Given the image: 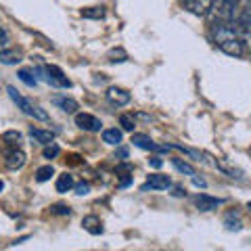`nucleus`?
Masks as SVG:
<instances>
[{
    "label": "nucleus",
    "mask_w": 251,
    "mask_h": 251,
    "mask_svg": "<svg viewBox=\"0 0 251 251\" xmlns=\"http://www.w3.org/2000/svg\"><path fill=\"white\" fill-rule=\"evenodd\" d=\"M6 92H9V97L13 99V103L17 105V107H19L25 115L36 117V120H40V122H49V113H46L44 109H40L38 105H34L31 100H27L25 97H21V94H19L17 90H15L13 86H9V88H6Z\"/></svg>",
    "instance_id": "nucleus-1"
},
{
    "label": "nucleus",
    "mask_w": 251,
    "mask_h": 251,
    "mask_svg": "<svg viewBox=\"0 0 251 251\" xmlns=\"http://www.w3.org/2000/svg\"><path fill=\"white\" fill-rule=\"evenodd\" d=\"M218 44V49L226 52V54H230V57H243V40H241V36H230V38H226V40H220L216 42Z\"/></svg>",
    "instance_id": "nucleus-2"
},
{
    "label": "nucleus",
    "mask_w": 251,
    "mask_h": 251,
    "mask_svg": "<svg viewBox=\"0 0 251 251\" xmlns=\"http://www.w3.org/2000/svg\"><path fill=\"white\" fill-rule=\"evenodd\" d=\"M75 126L80 130H86V132H99L103 128V124H100L99 117H94L90 113H77L75 115Z\"/></svg>",
    "instance_id": "nucleus-3"
},
{
    "label": "nucleus",
    "mask_w": 251,
    "mask_h": 251,
    "mask_svg": "<svg viewBox=\"0 0 251 251\" xmlns=\"http://www.w3.org/2000/svg\"><path fill=\"white\" fill-rule=\"evenodd\" d=\"M105 97H107L109 103L115 105V107H124V105L130 103V92L124 90V88H117V86H111V88H107Z\"/></svg>",
    "instance_id": "nucleus-4"
},
{
    "label": "nucleus",
    "mask_w": 251,
    "mask_h": 251,
    "mask_svg": "<svg viewBox=\"0 0 251 251\" xmlns=\"http://www.w3.org/2000/svg\"><path fill=\"white\" fill-rule=\"evenodd\" d=\"M182 2H184V6L193 15H199V17H203V15H207L211 9H214L216 0H182Z\"/></svg>",
    "instance_id": "nucleus-5"
},
{
    "label": "nucleus",
    "mask_w": 251,
    "mask_h": 251,
    "mask_svg": "<svg viewBox=\"0 0 251 251\" xmlns=\"http://www.w3.org/2000/svg\"><path fill=\"white\" fill-rule=\"evenodd\" d=\"M6 159H4V163H6V168L9 170H21L23 166H25V153L21 151V149H17V147H13L11 151H6Z\"/></svg>",
    "instance_id": "nucleus-6"
},
{
    "label": "nucleus",
    "mask_w": 251,
    "mask_h": 251,
    "mask_svg": "<svg viewBox=\"0 0 251 251\" xmlns=\"http://www.w3.org/2000/svg\"><path fill=\"white\" fill-rule=\"evenodd\" d=\"M44 72H46V80H49L50 84L61 86V88H69V86H72V82L67 80L65 74H63L57 65H49V67H44Z\"/></svg>",
    "instance_id": "nucleus-7"
},
{
    "label": "nucleus",
    "mask_w": 251,
    "mask_h": 251,
    "mask_svg": "<svg viewBox=\"0 0 251 251\" xmlns=\"http://www.w3.org/2000/svg\"><path fill=\"white\" fill-rule=\"evenodd\" d=\"M170 186H172V180L168 176L153 174L140 188H143V191H166V188H170Z\"/></svg>",
    "instance_id": "nucleus-8"
},
{
    "label": "nucleus",
    "mask_w": 251,
    "mask_h": 251,
    "mask_svg": "<svg viewBox=\"0 0 251 251\" xmlns=\"http://www.w3.org/2000/svg\"><path fill=\"white\" fill-rule=\"evenodd\" d=\"M195 205H197L201 211H214L222 205V199L209 197V195H197V197H195Z\"/></svg>",
    "instance_id": "nucleus-9"
},
{
    "label": "nucleus",
    "mask_w": 251,
    "mask_h": 251,
    "mask_svg": "<svg viewBox=\"0 0 251 251\" xmlns=\"http://www.w3.org/2000/svg\"><path fill=\"white\" fill-rule=\"evenodd\" d=\"M132 143H134L136 147H140V149H149V151H168L170 147H157L155 143L149 136H145V134H132Z\"/></svg>",
    "instance_id": "nucleus-10"
},
{
    "label": "nucleus",
    "mask_w": 251,
    "mask_h": 251,
    "mask_svg": "<svg viewBox=\"0 0 251 251\" xmlns=\"http://www.w3.org/2000/svg\"><path fill=\"white\" fill-rule=\"evenodd\" d=\"M19 61H21V50H17V49L0 50V63H2V65H17Z\"/></svg>",
    "instance_id": "nucleus-11"
},
{
    "label": "nucleus",
    "mask_w": 251,
    "mask_h": 251,
    "mask_svg": "<svg viewBox=\"0 0 251 251\" xmlns=\"http://www.w3.org/2000/svg\"><path fill=\"white\" fill-rule=\"evenodd\" d=\"M52 103L57 105L59 109H63L65 113H75V109H77V100L69 99V97H54Z\"/></svg>",
    "instance_id": "nucleus-12"
},
{
    "label": "nucleus",
    "mask_w": 251,
    "mask_h": 251,
    "mask_svg": "<svg viewBox=\"0 0 251 251\" xmlns=\"http://www.w3.org/2000/svg\"><path fill=\"white\" fill-rule=\"evenodd\" d=\"M82 226L88 232H92V234H100V232H103V226H100V220L97 216H86L82 220Z\"/></svg>",
    "instance_id": "nucleus-13"
},
{
    "label": "nucleus",
    "mask_w": 251,
    "mask_h": 251,
    "mask_svg": "<svg viewBox=\"0 0 251 251\" xmlns=\"http://www.w3.org/2000/svg\"><path fill=\"white\" fill-rule=\"evenodd\" d=\"M74 176L72 174H61L59 178H57V193H67V191H72L74 188Z\"/></svg>",
    "instance_id": "nucleus-14"
},
{
    "label": "nucleus",
    "mask_w": 251,
    "mask_h": 251,
    "mask_svg": "<svg viewBox=\"0 0 251 251\" xmlns=\"http://www.w3.org/2000/svg\"><path fill=\"white\" fill-rule=\"evenodd\" d=\"M29 134H31V138H36L40 145H49V143H52V132H49V130H40V128H31L29 130Z\"/></svg>",
    "instance_id": "nucleus-15"
},
{
    "label": "nucleus",
    "mask_w": 251,
    "mask_h": 251,
    "mask_svg": "<svg viewBox=\"0 0 251 251\" xmlns=\"http://www.w3.org/2000/svg\"><path fill=\"white\" fill-rule=\"evenodd\" d=\"M103 143H107V145H120L122 143V132L117 128L103 130Z\"/></svg>",
    "instance_id": "nucleus-16"
},
{
    "label": "nucleus",
    "mask_w": 251,
    "mask_h": 251,
    "mask_svg": "<svg viewBox=\"0 0 251 251\" xmlns=\"http://www.w3.org/2000/svg\"><path fill=\"white\" fill-rule=\"evenodd\" d=\"M21 140H23V136H21V132H15V130H9V132H4V134H2V143H6V145H11V147H19V145H21Z\"/></svg>",
    "instance_id": "nucleus-17"
},
{
    "label": "nucleus",
    "mask_w": 251,
    "mask_h": 251,
    "mask_svg": "<svg viewBox=\"0 0 251 251\" xmlns=\"http://www.w3.org/2000/svg\"><path fill=\"white\" fill-rule=\"evenodd\" d=\"M172 163H174V168H176L178 172H182V174H186V176L197 174V172H195V168L191 166V163H186V161H182V159H172Z\"/></svg>",
    "instance_id": "nucleus-18"
},
{
    "label": "nucleus",
    "mask_w": 251,
    "mask_h": 251,
    "mask_svg": "<svg viewBox=\"0 0 251 251\" xmlns=\"http://www.w3.org/2000/svg\"><path fill=\"white\" fill-rule=\"evenodd\" d=\"M50 176H54L52 166H42V168H38V172H36L38 182H46V180H50Z\"/></svg>",
    "instance_id": "nucleus-19"
},
{
    "label": "nucleus",
    "mask_w": 251,
    "mask_h": 251,
    "mask_svg": "<svg viewBox=\"0 0 251 251\" xmlns=\"http://www.w3.org/2000/svg\"><path fill=\"white\" fill-rule=\"evenodd\" d=\"M120 124H122V128L128 130V132H132L134 130V126H136L134 117H130V115H120Z\"/></svg>",
    "instance_id": "nucleus-20"
},
{
    "label": "nucleus",
    "mask_w": 251,
    "mask_h": 251,
    "mask_svg": "<svg viewBox=\"0 0 251 251\" xmlns=\"http://www.w3.org/2000/svg\"><path fill=\"white\" fill-rule=\"evenodd\" d=\"M126 59H128V57H126V52L122 49H113L111 52H109V61H111V63H122Z\"/></svg>",
    "instance_id": "nucleus-21"
},
{
    "label": "nucleus",
    "mask_w": 251,
    "mask_h": 251,
    "mask_svg": "<svg viewBox=\"0 0 251 251\" xmlns=\"http://www.w3.org/2000/svg\"><path fill=\"white\" fill-rule=\"evenodd\" d=\"M105 15L103 9H84L82 11V17H88V19H100Z\"/></svg>",
    "instance_id": "nucleus-22"
},
{
    "label": "nucleus",
    "mask_w": 251,
    "mask_h": 251,
    "mask_svg": "<svg viewBox=\"0 0 251 251\" xmlns=\"http://www.w3.org/2000/svg\"><path fill=\"white\" fill-rule=\"evenodd\" d=\"M19 80H21V82H25L27 86H36V84H38V82H36V77L31 75L27 69H21V72H19Z\"/></svg>",
    "instance_id": "nucleus-23"
},
{
    "label": "nucleus",
    "mask_w": 251,
    "mask_h": 251,
    "mask_svg": "<svg viewBox=\"0 0 251 251\" xmlns=\"http://www.w3.org/2000/svg\"><path fill=\"white\" fill-rule=\"evenodd\" d=\"M57 155H59V147L57 145H52V143L46 145V149H44V157H46V159H54Z\"/></svg>",
    "instance_id": "nucleus-24"
},
{
    "label": "nucleus",
    "mask_w": 251,
    "mask_h": 251,
    "mask_svg": "<svg viewBox=\"0 0 251 251\" xmlns=\"http://www.w3.org/2000/svg\"><path fill=\"white\" fill-rule=\"evenodd\" d=\"M74 188H75V195H88L90 193V184L88 182H80V184H74Z\"/></svg>",
    "instance_id": "nucleus-25"
},
{
    "label": "nucleus",
    "mask_w": 251,
    "mask_h": 251,
    "mask_svg": "<svg viewBox=\"0 0 251 251\" xmlns=\"http://www.w3.org/2000/svg\"><path fill=\"white\" fill-rule=\"evenodd\" d=\"M50 211H52V214H61V216H69V214H72V209H69L67 205H52Z\"/></svg>",
    "instance_id": "nucleus-26"
},
{
    "label": "nucleus",
    "mask_w": 251,
    "mask_h": 251,
    "mask_svg": "<svg viewBox=\"0 0 251 251\" xmlns=\"http://www.w3.org/2000/svg\"><path fill=\"white\" fill-rule=\"evenodd\" d=\"M149 166H151V168H161L163 166L161 157H151V159H149Z\"/></svg>",
    "instance_id": "nucleus-27"
},
{
    "label": "nucleus",
    "mask_w": 251,
    "mask_h": 251,
    "mask_svg": "<svg viewBox=\"0 0 251 251\" xmlns=\"http://www.w3.org/2000/svg\"><path fill=\"white\" fill-rule=\"evenodd\" d=\"M191 178H193V182H195V186H201V188H205V180H203V178H199L197 174H193Z\"/></svg>",
    "instance_id": "nucleus-28"
},
{
    "label": "nucleus",
    "mask_w": 251,
    "mask_h": 251,
    "mask_svg": "<svg viewBox=\"0 0 251 251\" xmlns=\"http://www.w3.org/2000/svg\"><path fill=\"white\" fill-rule=\"evenodd\" d=\"M2 188H4V182H2V180H0V191H2Z\"/></svg>",
    "instance_id": "nucleus-29"
},
{
    "label": "nucleus",
    "mask_w": 251,
    "mask_h": 251,
    "mask_svg": "<svg viewBox=\"0 0 251 251\" xmlns=\"http://www.w3.org/2000/svg\"><path fill=\"white\" fill-rule=\"evenodd\" d=\"M249 209H251V203H249Z\"/></svg>",
    "instance_id": "nucleus-30"
}]
</instances>
